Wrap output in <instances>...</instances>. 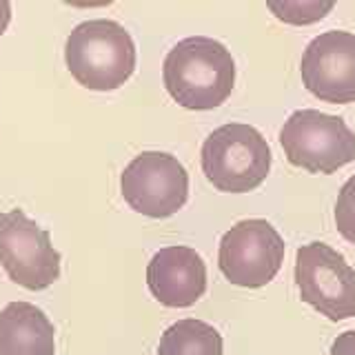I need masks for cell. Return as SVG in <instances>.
Returning <instances> with one entry per match:
<instances>
[{
    "label": "cell",
    "instance_id": "obj_1",
    "mask_svg": "<svg viewBox=\"0 0 355 355\" xmlns=\"http://www.w3.org/2000/svg\"><path fill=\"white\" fill-rule=\"evenodd\" d=\"M162 80L166 94L187 111H214L225 105L236 87V60L220 40L189 36L164 55Z\"/></svg>",
    "mask_w": 355,
    "mask_h": 355
},
{
    "label": "cell",
    "instance_id": "obj_2",
    "mask_svg": "<svg viewBox=\"0 0 355 355\" xmlns=\"http://www.w3.org/2000/svg\"><path fill=\"white\" fill-rule=\"evenodd\" d=\"M136 60L131 33L116 20L80 22L64 42L67 69L89 92H116L136 71Z\"/></svg>",
    "mask_w": 355,
    "mask_h": 355
},
{
    "label": "cell",
    "instance_id": "obj_3",
    "mask_svg": "<svg viewBox=\"0 0 355 355\" xmlns=\"http://www.w3.org/2000/svg\"><path fill=\"white\" fill-rule=\"evenodd\" d=\"M200 164L205 178L218 191L249 193L271 171V147L255 127L229 122L205 138Z\"/></svg>",
    "mask_w": 355,
    "mask_h": 355
},
{
    "label": "cell",
    "instance_id": "obj_4",
    "mask_svg": "<svg viewBox=\"0 0 355 355\" xmlns=\"http://www.w3.org/2000/svg\"><path fill=\"white\" fill-rule=\"evenodd\" d=\"M286 162L309 173L331 175L355 160V133L340 116L318 109L293 111L277 133Z\"/></svg>",
    "mask_w": 355,
    "mask_h": 355
},
{
    "label": "cell",
    "instance_id": "obj_5",
    "mask_svg": "<svg viewBox=\"0 0 355 355\" xmlns=\"http://www.w3.org/2000/svg\"><path fill=\"white\" fill-rule=\"evenodd\" d=\"M297 293L333 322L355 318V269L327 242H309L295 253Z\"/></svg>",
    "mask_w": 355,
    "mask_h": 355
},
{
    "label": "cell",
    "instance_id": "obj_6",
    "mask_svg": "<svg viewBox=\"0 0 355 355\" xmlns=\"http://www.w3.org/2000/svg\"><path fill=\"white\" fill-rule=\"evenodd\" d=\"M284 251V240L271 222L240 220L220 240L218 266L233 286L262 288L280 273Z\"/></svg>",
    "mask_w": 355,
    "mask_h": 355
},
{
    "label": "cell",
    "instance_id": "obj_7",
    "mask_svg": "<svg viewBox=\"0 0 355 355\" xmlns=\"http://www.w3.org/2000/svg\"><path fill=\"white\" fill-rule=\"evenodd\" d=\"M120 193L136 214L164 220L187 205L189 173L171 153L142 151L122 171Z\"/></svg>",
    "mask_w": 355,
    "mask_h": 355
},
{
    "label": "cell",
    "instance_id": "obj_8",
    "mask_svg": "<svg viewBox=\"0 0 355 355\" xmlns=\"http://www.w3.org/2000/svg\"><path fill=\"white\" fill-rule=\"evenodd\" d=\"M0 266L27 291H44L60 277V253L49 231L25 211L11 209L0 214Z\"/></svg>",
    "mask_w": 355,
    "mask_h": 355
},
{
    "label": "cell",
    "instance_id": "obj_9",
    "mask_svg": "<svg viewBox=\"0 0 355 355\" xmlns=\"http://www.w3.org/2000/svg\"><path fill=\"white\" fill-rule=\"evenodd\" d=\"M306 92L329 105L355 103V33L331 29L306 44L300 60Z\"/></svg>",
    "mask_w": 355,
    "mask_h": 355
},
{
    "label": "cell",
    "instance_id": "obj_10",
    "mask_svg": "<svg viewBox=\"0 0 355 355\" xmlns=\"http://www.w3.org/2000/svg\"><path fill=\"white\" fill-rule=\"evenodd\" d=\"M149 293L166 309L193 306L207 291V264L191 247H164L147 266Z\"/></svg>",
    "mask_w": 355,
    "mask_h": 355
},
{
    "label": "cell",
    "instance_id": "obj_11",
    "mask_svg": "<svg viewBox=\"0 0 355 355\" xmlns=\"http://www.w3.org/2000/svg\"><path fill=\"white\" fill-rule=\"evenodd\" d=\"M0 355H55L47 313L31 302H9L0 311Z\"/></svg>",
    "mask_w": 355,
    "mask_h": 355
},
{
    "label": "cell",
    "instance_id": "obj_12",
    "mask_svg": "<svg viewBox=\"0 0 355 355\" xmlns=\"http://www.w3.org/2000/svg\"><path fill=\"white\" fill-rule=\"evenodd\" d=\"M158 355H225V340L202 320H178L162 333Z\"/></svg>",
    "mask_w": 355,
    "mask_h": 355
},
{
    "label": "cell",
    "instance_id": "obj_13",
    "mask_svg": "<svg viewBox=\"0 0 355 355\" xmlns=\"http://www.w3.org/2000/svg\"><path fill=\"white\" fill-rule=\"evenodd\" d=\"M333 7H336L333 0H269L266 3V9L277 20L293 27L315 25Z\"/></svg>",
    "mask_w": 355,
    "mask_h": 355
},
{
    "label": "cell",
    "instance_id": "obj_14",
    "mask_svg": "<svg viewBox=\"0 0 355 355\" xmlns=\"http://www.w3.org/2000/svg\"><path fill=\"white\" fill-rule=\"evenodd\" d=\"M333 220H336V229L340 236L355 244V175H351L342 184L336 207H333Z\"/></svg>",
    "mask_w": 355,
    "mask_h": 355
},
{
    "label": "cell",
    "instance_id": "obj_15",
    "mask_svg": "<svg viewBox=\"0 0 355 355\" xmlns=\"http://www.w3.org/2000/svg\"><path fill=\"white\" fill-rule=\"evenodd\" d=\"M329 355H355V329L344 331L333 340Z\"/></svg>",
    "mask_w": 355,
    "mask_h": 355
},
{
    "label": "cell",
    "instance_id": "obj_16",
    "mask_svg": "<svg viewBox=\"0 0 355 355\" xmlns=\"http://www.w3.org/2000/svg\"><path fill=\"white\" fill-rule=\"evenodd\" d=\"M11 22V3L9 0H0V36L7 31Z\"/></svg>",
    "mask_w": 355,
    "mask_h": 355
}]
</instances>
